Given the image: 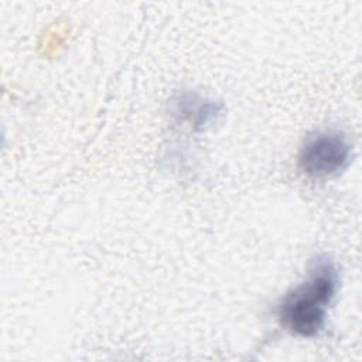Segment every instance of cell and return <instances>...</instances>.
Instances as JSON below:
<instances>
[{
  "label": "cell",
  "mask_w": 362,
  "mask_h": 362,
  "mask_svg": "<svg viewBox=\"0 0 362 362\" xmlns=\"http://www.w3.org/2000/svg\"><path fill=\"white\" fill-rule=\"evenodd\" d=\"M338 290V272L328 257L313 262L308 277L277 305L280 324L294 335L311 338L325 327L328 307Z\"/></svg>",
  "instance_id": "1"
},
{
  "label": "cell",
  "mask_w": 362,
  "mask_h": 362,
  "mask_svg": "<svg viewBox=\"0 0 362 362\" xmlns=\"http://www.w3.org/2000/svg\"><path fill=\"white\" fill-rule=\"evenodd\" d=\"M352 144L337 130L317 132L308 136L298 153V167L314 178H327L345 170L351 161Z\"/></svg>",
  "instance_id": "2"
},
{
  "label": "cell",
  "mask_w": 362,
  "mask_h": 362,
  "mask_svg": "<svg viewBox=\"0 0 362 362\" xmlns=\"http://www.w3.org/2000/svg\"><path fill=\"white\" fill-rule=\"evenodd\" d=\"M175 113L182 116L192 124H205L219 113V107L214 102L204 100L198 95L182 93L175 102Z\"/></svg>",
  "instance_id": "3"
}]
</instances>
